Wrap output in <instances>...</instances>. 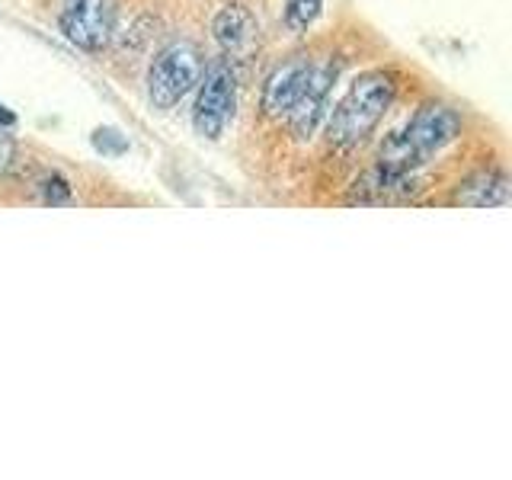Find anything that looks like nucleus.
<instances>
[{
  "instance_id": "14",
  "label": "nucleus",
  "mask_w": 512,
  "mask_h": 480,
  "mask_svg": "<svg viewBox=\"0 0 512 480\" xmlns=\"http://www.w3.org/2000/svg\"><path fill=\"white\" fill-rule=\"evenodd\" d=\"M10 125H16L13 109H7L4 103H0V128H10Z\"/></svg>"
},
{
  "instance_id": "7",
  "label": "nucleus",
  "mask_w": 512,
  "mask_h": 480,
  "mask_svg": "<svg viewBox=\"0 0 512 480\" xmlns=\"http://www.w3.org/2000/svg\"><path fill=\"white\" fill-rule=\"evenodd\" d=\"M212 32L221 45L224 55L231 58H247L253 48H256V39H260V26H256V16L240 7V4H228L221 7L215 23H212Z\"/></svg>"
},
{
  "instance_id": "3",
  "label": "nucleus",
  "mask_w": 512,
  "mask_h": 480,
  "mask_svg": "<svg viewBox=\"0 0 512 480\" xmlns=\"http://www.w3.org/2000/svg\"><path fill=\"white\" fill-rule=\"evenodd\" d=\"M237 106V84L234 71L224 61L212 64L205 71V80L196 96V109H192V125L202 138H218L228 128Z\"/></svg>"
},
{
  "instance_id": "2",
  "label": "nucleus",
  "mask_w": 512,
  "mask_h": 480,
  "mask_svg": "<svg viewBox=\"0 0 512 480\" xmlns=\"http://www.w3.org/2000/svg\"><path fill=\"white\" fill-rule=\"evenodd\" d=\"M202 52L192 42H173L160 52L148 71V96L157 109H173L199 84Z\"/></svg>"
},
{
  "instance_id": "9",
  "label": "nucleus",
  "mask_w": 512,
  "mask_h": 480,
  "mask_svg": "<svg viewBox=\"0 0 512 480\" xmlns=\"http://www.w3.org/2000/svg\"><path fill=\"white\" fill-rule=\"evenodd\" d=\"M455 205L464 208H493V205H506L509 202V176L503 170H480L468 176L458 192L452 196Z\"/></svg>"
},
{
  "instance_id": "4",
  "label": "nucleus",
  "mask_w": 512,
  "mask_h": 480,
  "mask_svg": "<svg viewBox=\"0 0 512 480\" xmlns=\"http://www.w3.org/2000/svg\"><path fill=\"white\" fill-rule=\"evenodd\" d=\"M116 0H68L61 10V32L84 52H103L116 32Z\"/></svg>"
},
{
  "instance_id": "5",
  "label": "nucleus",
  "mask_w": 512,
  "mask_h": 480,
  "mask_svg": "<svg viewBox=\"0 0 512 480\" xmlns=\"http://www.w3.org/2000/svg\"><path fill=\"white\" fill-rule=\"evenodd\" d=\"M397 135L407 144V151L420 160V164H426L432 154H439L461 135V116L442 103H426L410 119L404 132H397Z\"/></svg>"
},
{
  "instance_id": "12",
  "label": "nucleus",
  "mask_w": 512,
  "mask_h": 480,
  "mask_svg": "<svg viewBox=\"0 0 512 480\" xmlns=\"http://www.w3.org/2000/svg\"><path fill=\"white\" fill-rule=\"evenodd\" d=\"M93 148L103 151V154H125L128 141L116 132V128H96V132H93Z\"/></svg>"
},
{
  "instance_id": "11",
  "label": "nucleus",
  "mask_w": 512,
  "mask_h": 480,
  "mask_svg": "<svg viewBox=\"0 0 512 480\" xmlns=\"http://www.w3.org/2000/svg\"><path fill=\"white\" fill-rule=\"evenodd\" d=\"M39 189H42V199H45L48 205H64V202H71V186H68V180H64V176H58V173L42 176Z\"/></svg>"
},
{
  "instance_id": "13",
  "label": "nucleus",
  "mask_w": 512,
  "mask_h": 480,
  "mask_svg": "<svg viewBox=\"0 0 512 480\" xmlns=\"http://www.w3.org/2000/svg\"><path fill=\"white\" fill-rule=\"evenodd\" d=\"M10 160H13V141L10 135H4V128H0V173L10 167Z\"/></svg>"
},
{
  "instance_id": "8",
  "label": "nucleus",
  "mask_w": 512,
  "mask_h": 480,
  "mask_svg": "<svg viewBox=\"0 0 512 480\" xmlns=\"http://www.w3.org/2000/svg\"><path fill=\"white\" fill-rule=\"evenodd\" d=\"M311 64L314 61H308V58H292L269 74L266 90H263V109L269 116H285V112L295 106L304 84H308Z\"/></svg>"
},
{
  "instance_id": "1",
  "label": "nucleus",
  "mask_w": 512,
  "mask_h": 480,
  "mask_svg": "<svg viewBox=\"0 0 512 480\" xmlns=\"http://www.w3.org/2000/svg\"><path fill=\"white\" fill-rule=\"evenodd\" d=\"M394 77L384 71H368L356 77V84L346 90V96L336 103L333 116L327 122L330 144L336 148H356L359 141L372 135V128L381 122V116L394 103Z\"/></svg>"
},
{
  "instance_id": "6",
  "label": "nucleus",
  "mask_w": 512,
  "mask_h": 480,
  "mask_svg": "<svg viewBox=\"0 0 512 480\" xmlns=\"http://www.w3.org/2000/svg\"><path fill=\"white\" fill-rule=\"evenodd\" d=\"M333 80H336V64L333 61L311 64L308 84H304V90H301V96L295 100V106L285 112L288 128H292L298 138H311L314 128L320 125V119H324Z\"/></svg>"
},
{
  "instance_id": "10",
  "label": "nucleus",
  "mask_w": 512,
  "mask_h": 480,
  "mask_svg": "<svg viewBox=\"0 0 512 480\" xmlns=\"http://www.w3.org/2000/svg\"><path fill=\"white\" fill-rule=\"evenodd\" d=\"M320 10H324V0H285V26L292 32L308 29Z\"/></svg>"
}]
</instances>
